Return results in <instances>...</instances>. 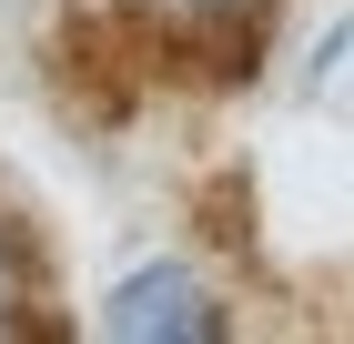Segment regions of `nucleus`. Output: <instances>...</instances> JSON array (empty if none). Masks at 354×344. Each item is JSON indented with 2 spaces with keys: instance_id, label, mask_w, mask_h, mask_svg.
<instances>
[{
  "instance_id": "2",
  "label": "nucleus",
  "mask_w": 354,
  "mask_h": 344,
  "mask_svg": "<svg viewBox=\"0 0 354 344\" xmlns=\"http://www.w3.org/2000/svg\"><path fill=\"white\" fill-rule=\"evenodd\" d=\"M21 304H30V253H21V233L0 223V334H21Z\"/></svg>"
},
{
  "instance_id": "1",
  "label": "nucleus",
  "mask_w": 354,
  "mask_h": 344,
  "mask_svg": "<svg viewBox=\"0 0 354 344\" xmlns=\"http://www.w3.org/2000/svg\"><path fill=\"white\" fill-rule=\"evenodd\" d=\"M102 334H122V344H223L233 334V314H223V293L203 284V273H183V264H142V273H122V284L102 293Z\"/></svg>"
},
{
  "instance_id": "3",
  "label": "nucleus",
  "mask_w": 354,
  "mask_h": 344,
  "mask_svg": "<svg viewBox=\"0 0 354 344\" xmlns=\"http://www.w3.org/2000/svg\"><path fill=\"white\" fill-rule=\"evenodd\" d=\"M172 10H253V0H172Z\"/></svg>"
}]
</instances>
